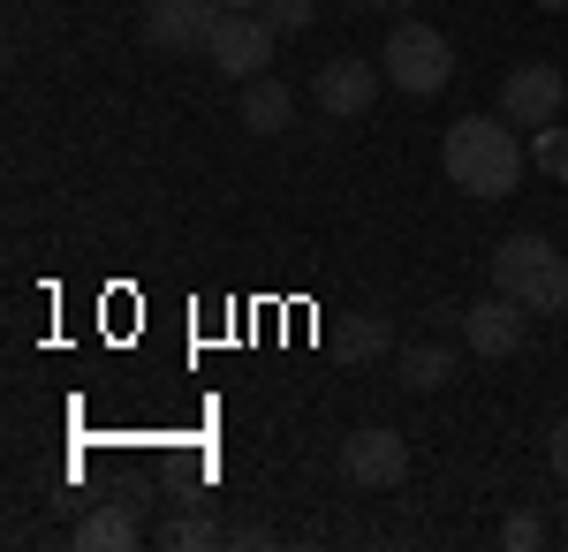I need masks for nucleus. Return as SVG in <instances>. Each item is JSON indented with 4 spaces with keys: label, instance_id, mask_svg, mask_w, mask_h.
Masks as SVG:
<instances>
[{
    "label": "nucleus",
    "instance_id": "aec40b11",
    "mask_svg": "<svg viewBox=\"0 0 568 552\" xmlns=\"http://www.w3.org/2000/svg\"><path fill=\"white\" fill-rule=\"evenodd\" d=\"M349 8H409V0H349Z\"/></svg>",
    "mask_w": 568,
    "mask_h": 552
},
{
    "label": "nucleus",
    "instance_id": "f03ea898",
    "mask_svg": "<svg viewBox=\"0 0 568 552\" xmlns=\"http://www.w3.org/2000/svg\"><path fill=\"white\" fill-rule=\"evenodd\" d=\"M493 288L500 296H516L530 318H554L568 310V257L546 243V235H500V251H493Z\"/></svg>",
    "mask_w": 568,
    "mask_h": 552
},
{
    "label": "nucleus",
    "instance_id": "9d476101",
    "mask_svg": "<svg viewBox=\"0 0 568 552\" xmlns=\"http://www.w3.org/2000/svg\"><path fill=\"white\" fill-rule=\"evenodd\" d=\"M288 122H296V91L281 84V76H251V91H243V129L251 136H281Z\"/></svg>",
    "mask_w": 568,
    "mask_h": 552
},
{
    "label": "nucleus",
    "instance_id": "6e6552de",
    "mask_svg": "<svg viewBox=\"0 0 568 552\" xmlns=\"http://www.w3.org/2000/svg\"><path fill=\"white\" fill-rule=\"evenodd\" d=\"M387 84V69H372V61H326L318 76H311V99H318V114H334V122H356V114H372V99Z\"/></svg>",
    "mask_w": 568,
    "mask_h": 552
},
{
    "label": "nucleus",
    "instance_id": "0eeeda50",
    "mask_svg": "<svg viewBox=\"0 0 568 552\" xmlns=\"http://www.w3.org/2000/svg\"><path fill=\"white\" fill-rule=\"evenodd\" d=\"M561 99H568V84H561V69L554 61H530V69H508V84H500V122H516V129H546L554 114H561Z\"/></svg>",
    "mask_w": 568,
    "mask_h": 552
},
{
    "label": "nucleus",
    "instance_id": "4468645a",
    "mask_svg": "<svg viewBox=\"0 0 568 552\" xmlns=\"http://www.w3.org/2000/svg\"><path fill=\"white\" fill-rule=\"evenodd\" d=\"M220 538H227V530H220L213 514H168V522H160V545L168 552H213Z\"/></svg>",
    "mask_w": 568,
    "mask_h": 552
},
{
    "label": "nucleus",
    "instance_id": "dca6fc26",
    "mask_svg": "<svg viewBox=\"0 0 568 552\" xmlns=\"http://www.w3.org/2000/svg\"><path fill=\"white\" fill-rule=\"evenodd\" d=\"M500 545H508V552H538V545H546V522H538V508L508 514V522H500Z\"/></svg>",
    "mask_w": 568,
    "mask_h": 552
},
{
    "label": "nucleus",
    "instance_id": "20e7f679",
    "mask_svg": "<svg viewBox=\"0 0 568 552\" xmlns=\"http://www.w3.org/2000/svg\"><path fill=\"white\" fill-rule=\"evenodd\" d=\"M273 39H281V31L265 23L258 8H227V16L213 23L205 61H213L227 84H251V76H265V69H273Z\"/></svg>",
    "mask_w": 568,
    "mask_h": 552
},
{
    "label": "nucleus",
    "instance_id": "412c9836",
    "mask_svg": "<svg viewBox=\"0 0 568 552\" xmlns=\"http://www.w3.org/2000/svg\"><path fill=\"white\" fill-rule=\"evenodd\" d=\"M220 8H265V0H220Z\"/></svg>",
    "mask_w": 568,
    "mask_h": 552
},
{
    "label": "nucleus",
    "instance_id": "9b49d317",
    "mask_svg": "<svg viewBox=\"0 0 568 552\" xmlns=\"http://www.w3.org/2000/svg\"><path fill=\"white\" fill-rule=\"evenodd\" d=\"M455 371H463V356H455L447 340H409V348H402V386H409V393H439Z\"/></svg>",
    "mask_w": 568,
    "mask_h": 552
},
{
    "label": "nucleus",
    "instance_id": "2eb2a0df",
    "mask_svg": "<svg viewBox=\"0 0 568 552\" xmlns=\"http://www.w3.org/2000/svg\"><path fill=\"white\" fill-rule=\"evenodd\" d=\"M530 160H538V167L554 174V182H568V129H530Z\"/></svg>",
    "mask_w": 568,
    "mask_h": 552
},
{
    "label": "nucleus",
    "instance_id": "1a4fd4ad",
    "mask_svg": "<svg viewBox=\"0 0 568 552\" xmlns=\"http://www.w3.org/2000/svg\"><path fill=\"white\" fill-rule=\"evenodd\" d=\"M530 334V310L516 296H493V303H470V318H463V340H470V356L485 364H500V356H516Z\"/></svg>",
    "mask_w": 568,
    "mask_h": 552
},
{
    "label": "nucleus",
    "instance_id": "a211bd4d",
    "mask_svg": "<svg viewBox=\"0 0 568 552\" xmlns=\"http://www.w3.org/2000/svg\"><path fill=\"white\" fill-rule=\"evenodd\" d=\"M106 500H114L122 514H136V522H144V508H152V484H144V477H122V484H114Z\"/></svg>",
    "mask_w": 568,
    "mask_h": 552
},
{
    "label": "nucleus",
    "instance_id": "f8f14e48",
    "mask_svg": "<svg viewBox=\"0 0 568 552\" xmlns=\"http://www.w3.org/2000/svg\"><path fill=\"white\" fill-rule=\"evenodd\" d=\"M69 545L77 552H130L136 545V514H122L114 500H106L99 514H84V522L69 530Z\"/></svg>",
    "mask_w": 568,
    "mask_h": 552
},
{
    "label": "nucleus",
    "instance_id": "4be33fe9",
    "mask_svg": "<svg viewBox=\"0 0 568 552\" xmlns=\"http://www.w3.org/2000/svg\"><path fill=\"white\" fill-rule=\"evenodd\" d=\"M538 8H554V16H561V8H568V0H538Z\"/></svg>",
    "mask_w": 568,
    "mask_h": 552
},
{
    "label": "nucleus",
    "instance_id": "f257e3e1",
    "mask_svg": "<svg viewBox=\"0 0 568 552\" xmlns=\"http://www.w3.org/2000/svg\"><path fill=\"white\" fill-rule=\"evenodd\" d=\"M439 167L455 190H470V197H508L516 182H524V136L516 122H500V114H463V122H447L439 136Z\"/></svg>",
    "mask_w": 568,
    "mask_h": 552
},
{
    "label": "nucleus",
    "instance_id": "7ed1b4c3",
    "mask_svg": "<svg viewBox=\"0 0 568 552\" xmlns=\"http://www.w3.org/2000/svg\"><path fill=\"white\" fill-rule=\"evenodd\" d=\"M379 69H387L394 91L439 99L447 76H455V45H447V31H433V23H402V31H387V45H379Z\"/></svg>",
    "mask_w": 568,
    "mask_h": 552
},
{
    "label": "nucleus",
    "instance_id": "39448f33",
    "mask_svg": "<svg viewBox=\"0 0 568 552\" xmlns=\"http://www.w3.org/2000/svg\"><path fill=\"white\" fill-rule=\"evenodd\" d=\"M342 477H349L356 492H394L402 477H409V439L387 425H364L342 439Z\"/></svg>",
    "mask_w": 568,
    "mask_h": 552
},
{
    "label": "nucleus",
    "instance_id": "ddd939ff",
    "mask_svg": "<svg viewBox=\"0 0 568 552\" xmlns=\"http://www.w3.org/2000/svg\"><path fill=\"white\" fill-rule=\"evenodd\" d=\"M334 348H342V364H379V356L394 348V326H387V318H372V310H356Z\"/></svg>",
    "mask_w": 568,
    "mask_h": 552
},
{
    "label": "nucleus",
    "instance_id": "f3484780",
    "mask_svg": "<svg viewBox=\"0 0 568 552\" xmlns=\"http://www.w3.org/2000/svg\"><path fill=\"white\" fill-rule=\"evenodd\" d=\"M258 16H265V23H273V31H304L311 16H318V0H265Z\"/></svg>",
    "mask_w": 568,
    "mask_h": 552
},
{
    "label": "nucleus",
    "instance_id": "6ab92c4d",
    "mask_svg": "<svg viewBox=\"0 0 568 552\" xmlns=\"http://www.w3.org/2000/svg\"><path fill=\"white\" fill-rule=\"evenodd\" d=\"M546 462H554V477L568 484V417H561L554 431H546Z\"/></svg>",
    "mask_w": 568,
    "mask_h": 552
},
{
    "label": "nucleus",
    "instance_id": "423d86ee",
    "mask_svg": "<svg viewBox=\"0 0 568 552\" xmlns=\"http://www.w3.org/2000/svg\"><path fill=\"white\" fill-rule=\"evenodd\" d=\"M220 16H227L220 0H144V39L160 53H205Z\"/></svg>",
    "mask_w": 568,
    "mask_h": 552
},
{
    "label": "nucleus",
    "instance_id": "5701e85b",
    "mask_svg": "<svg viewBox=\"0 0 568 552\" xmlns=\"http://www.w3.org/2000/svg\"><path fill=\"white\" fill-rule=\"evenodd\" d=\"M561 538H568V522H561Z\"/></svg>",
    "mask_w": 568,
    "mask_h": 552
}]
</instances>
